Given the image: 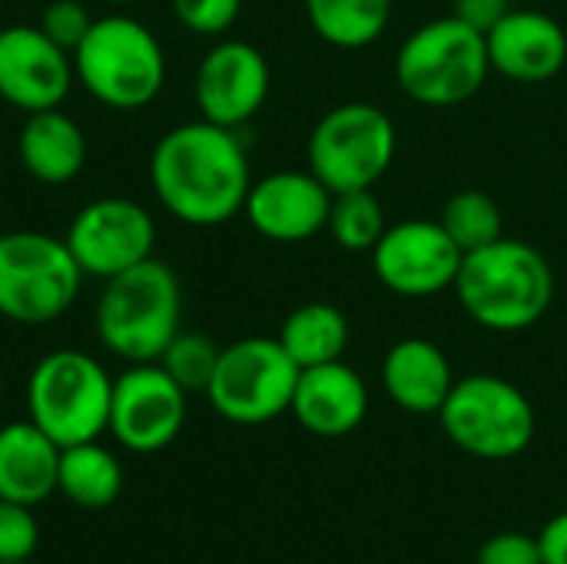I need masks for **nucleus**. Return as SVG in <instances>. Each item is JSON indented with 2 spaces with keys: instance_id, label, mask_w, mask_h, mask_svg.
Masks as SVG:
<instances>
[{
  "instance_id": "36",
  "label": "nucleus",
  "mask_w": 567,
  "mask_h": 564,
  "mask_svg": "<svg viewBox=\"0 0 567 564\" xmlns=\"http://www.w3.org/2000/svg\"><path fill=\"white\" fill-rule=\"evenodd\" d=\"M0 564H33V562H0Z\"/></svg>"
},
{
  "instance_id": "1",
  "label": "nucleus",
  "mask_w": 567,
  "mask_h": 564,
  "mask_svg": "<svg viewBox=\"0 0 567 564\" xmlns=\"http://www.w3.org/2000/svg\"><path fill=\"white\" fill-rule=\"evenodd\" d=\"M150 186L173 219L206 229L243 213L252 170L236 130L199 116L159 136L150 156Z\"/></svg>"
},
{
  "instance_id": "29",
  "label": "nucleus",
  "mask_w": 567,
  "mask_h": 564,
  "mask_svg": "<svg viewBox=\"0 0 567 564\" xmlns=\"http://www.w3.org/2000/svg\"><path fill=\"white\" fill-rule=\"evenodd\" d=\"M93 20L96 17H90V10L80 3V0H50L43 10H40V30L56 43V47H63L70 57H73V50L83 43V37L90 33V27H93Z\"/></svg>"
},
{
  "instance_id": "11",
  "label": "nucleus",
  "mask_w": 567,
  "mask_h": 564,
  "mask_svg": "<svg viewBox=\"0 0 567 564\" xmlns=\"http://www.w3.org/2000/svg\"><path fill=\"white\" fill-rule=\"evenodd\" d=\"M186 399L159 362H133L113 379L106 432L133 455L163 452L186 425Z\"/></svg>"
},
{
  "instance_id": "9",
  "label": "nucleus",
  "mask_w": 567,
  "mask_h": 564,
  "mask_svg": "<svg viewBox=\"0 0 567 564\" xmlns=\"http://www.w3.org/2000/svg\"><path fill=\"white\" fill-rule=\"evenodd\" d=\"M83 269L66 239L40 229L0 236V316L20 326L56 322L80 296Z\"/></svg>"
},
{
  "instance_id": "18",
  "label": "nucleus",
  "mask_w": 567,
  "mask_h": 564,
  "mask_svg": "<svg viewBox=\"0 0 567 564\" xmlns=\"http://www.w3.org/2000/svg\"><path fill=\"white\" fill-rule=\"evenodd\" d=\"M289 412L306 432L319 439H342L365 422L369 386L342 359L326 362V366H309V369H299Z\"/></svg>"
},
{
  "instance_id": "31",
  "label": "nucleus",
  "mask_w": 567,
  "mask_h": 564,
  "mask_svg": "<svg viewBox=\"0 0 567 564\" xmlns=\"http://www.w3.org/2000/svg\"><path fill=\"white\" fill-rule=\"evenodd\" d=\"M475 564H542V548H538V535H525V532H502L492 535L482 548Z\"/></svg>"
},
{
  "instance_id": "20",
  "label": "nucleus",
  "mask_w": 567,
  "mask_h": 564,
  "mask_svg": "<svg viewBox=\"0 0 567 564\" xmlns=\"http://www.w3.org/2000/svg\"><path fill=\"white\" fill-rule=\"evenodd\" d=\"M60 445L27 422H7L0 429V499L37 509L56 492Z\"/></svg>"
},
{
  "instance_id": "6",
  "label": "nucleus",
  "mask_w": 567,
  "mask_h": 564,
  "mask_svg": "<svg viewBox=\"0 0 567 564\" xmlns=\"http://www.w3.org/2000/svg\"><path fill=\"white\" fill-rule=\"evenodd\" d=\"M113 376L90 352L53 349L27 379V419L60 449L93 442L110 425Z\"/></svg>"
},
{
  "instance_id": "13",
  "label": "nucleus",
  "mask_w": 567,
  "mask_h": 564,
  "mask_svg": "<svg viewBox=\"0 0 567 564\" xmlns=\"http://www.w3.org/2000/svg\"><path fill=\"white\" fill-rule=\"evenodd\" d=\"M375 279L402 299H429L449 293L465 253L452 243L439 219L392 223L369 253Z\"/></svg>"
},
{
  "instance_id": "3",
  "label": "nucleus",
  "mask_w": 567,
  "mask_h": 564,
  "mask_svg": "<svg viewBox=\"0 0 567 564\" xmlns=\"http://www.w3.org/2000/svg\"><path fill=\"white\" fill-rule=\"evenodd\" d=\"M183 319L176 273L150 256L146 263L103 283L96 299V339L123 362H159Z\"/></svg>"
},
{
  "instance_id": "35",
  "label": "nucleus",
  "mask_w": 567,
  "mask_h": 564,
  "mask_svg": "<svg viewBox=\"0 0 567 564\" xmlns=\"http://www.w3.org/2000/svg\"><path fill=\"white\" fill-rule=\"evenodd\" d=\"M0 399H3V376H0Z\"/></svg>"
},
{
  "instance_id": "30",
  "label": "nucleus",
  "mask_w": 567,
  "mask_h": 564,
  "mask_svg": "<svg viewBox=\"0 0 567 564\" xmlns=\"http://www.w3.org/2000/svg\"><path fill=\"white\" fill-rule=\"evenodd\" d=\"M176 20L196 37H223L243 13V0H169Z\"/></svg>"
},
{
  "instance_id": "10",
  "label": "nucleus",
  "mask_w": 567,
  "mask_h": 564,
  "mask_svg": "<svg viewBox=\"0 0 567 564\" xmlns=\"http://www.w3.org/2000/svg\"><path fill=\"white\" fill-rule=\"evenodd\" d=\"M299 366L279 339L249 336L223 346L206 399L219 419L233 425H266L289 412Z\"/></svg>"
},
{
  "instance_id": "24",
  "label": "nucleus",
  "mask_w": 567,
  "mask_h": 564,
  "mask_svg": "<svg viewBox=\"0 0 567 564\" xmlns=\"http://www.w3.org/2000/svg\"><path fill=\"white\" fill-rule=\"evenodd\" d=\"M309 27L336 50L372 47L392 20V0H306Z\"/></svg>"
},
{
  "instance_id": "7",
  "label": "nucleus",
  "mask_w": 567,
  "mask_h": 564,
  "mask_svg": "<svg viewBox=\"0 0 567 564\" xmlns=\"http://www.w3.org/2000/svg\"><path fill=\"white\" fill-rule=\"evenodd\" d=\"M442 432L472 459L505 462L522 455L538 435V412L532 399L505 376L472 372L455 379L439 409Z\"/></svg>"
},
{
  "instance_id": "23",
  "label": "nucleus",
  "mask_w": 567,
  "mask_h": 564,
  "mask_svg": "<svg viewBox=\"0 0 567 564\" xmlns=\"http://www.w3.org/2000/svg\"><path fill=\"white\" fill-rule=\"evenodd\" d=\"M56 492L76 509H110L123 492V465L100 439L66 445L60 452Z\"/></svg>"
},
{
  "instance_id": "26",
  "label": "nucleus",
  "mask_w": 567,
  "mask_h": 564,
  "mask_svg": "<svg viewBox=\"0 0 567 564\" xmlns=\"http://www.w3.org/2000/svg\"><path fill=\"white\" fill-rule=\"evenodd\" d=\"M442 229L452 236V243L462 253H475L495 239L505 236V216L502 206L482 193V189H458L445 199L442 216H439Z\"/></svg>"
},
{
  "instance_id": "25",
  "label": "nucleus",
  "mask_w": 567,
  "mask_h": 564,
  "mask_svg": "<svg viewBox=\"0 0 567 564\" xmlns=\"http://www.w3.org/2000/svg\"><path fill=\"white\" fill-rule=\"evenodd\" d=\"M329 236L346 253H372L382 233L389 229L385 206L375 196V189H349L332 196L329 209Z\"/></svg>"
},
{
  "instance_id": "8",
  "label": "nucleus",
  "mask_w": 567,
  "mask_h": 564,
  "mask_svg": "<svg viewBox=\"0 0 567 564\" xmlns=\"http://www.w3.org/2000/svg\"><path fill=\"white\" fill-rule=\"evenodd\" d=\"M395 150L399 130L392 116L369 100H349L319 116L306 143V163L336 196L349 189H375L392 170Z\"/></svg>"
},
{
  "instance_id": "14",
  "label": "nucleus",
  "mask_w": 567,
  "mask_h": 564,
  "mask_svg": "<svg viewBox=\"0 0 567 564\" xmlns=\"http://www.w3.org/2000/svg\"><path fill=\"white\" fill-rule=\"evenodd\" d=\"M272 70L266 53L249 40L213 43L193 76V100L203 120L239 130L269 100Z\"/></svg>"
},
{
  "instance_id": "27",
  "label": "nucleus",
  "mask_w": 567,
  "mask_h": 564,
  "mask_svg": "<svg viewBox=\"0 0 567 564\" xmlns=\"http://www.w3.org/2000/svg\"><path fill=\"white\" fill-rule=\"evenodd\" d=\"M223 346H216L209 336L203 332H176V339L166 346V352L159 356V366L173 376V382L186 392H206L216 362H219Z\"/></svg>"
},
{
  "instance_id": "22",
  "label": "nucleus",
  "mask_w": 567,
  "mask_h": 564,
  "mask_svg": "<svg viewBox=\"0 0 567 564\" xmlns=\"http://www.w3.org/2000/svg\"><path fill=\"white\" fill-rule=\"evenodd\" d=\"M276 339L282 342V349L299 369H309V366H326V362L342 359L352 339V326L339 306L316 299V302L296 306L282 319Z\"/></svg>"
},
{
  "instance_id": "21",
  "label": "nucleus",
  "mask_w": 567,
  "mask_h": 564,
  "mask_svg": "<svg viewBox=\"0 0 567 564\" xmlns=\"http://www.w3.org/2000/svg\"><path fill=\"white\" fill-rule=\"evenodd\" d=\"M17 153L23 170L47 186H63L80 176L86 163V136L73 116H66L60 106L53 110H37L27 113L20 136H17Z\"/></svg>"
},
{
  "instance_id": "5",
  "label": "nucleus",
  "mask_w": 567,
  "mask_h": 564,
  "mask_svg": "<svg viewBox=\"0 0 567 564\" xmlns=\"http://www.w3.org/2000/svg\"><path fill=\"white\" fill-rule=\"evenodd\" d=\"M80 86L110 110H143L166 83V53L156 33L126 13L96 17L73 50Z\"/></svg>"
},
{
  "instance_id": "4",
  "label": "nucleus",
  "mask_w": 567,
  "mask_h": 564,
  "mask_svg": "<svg viewBox=\"0 0 567 564\" xmlns=\"http://www.w3.org/2000/svg\"><path fill=\"white\" fill-rule=\"evenodd\" d=\"M399 90L432 110L468 103L492 73L485 33L458 20L455 13L435 17L415 27L395 53Z\"/></svg>"
},
{
  "instance_id": "32",
  "label": "nucleus",
  "mask_w": 567,
  "mask_h": 564,
  "mask_svg": "<svg viewBox=\"0 0 567 564\" xmlns=\"http://www.w3.org/2000/svg\"><path fill=\"white\" fill-rule=\"evenodd\" d=\"M512 7V0H452V13L482 33H488Z\"/></svg>"
},
{
  "instance_id": "19",
  "label": "nucleus",
  "mask_w": 567,
  "mask_h": 564,
  "mask_svg": "<svg viewBox=\"0 0 567 564\" xmlns=\"http://www.w3.org/2000/svg\"><path fill=\"white\" fill-rule=\"evenodd\" d=\"M455 386L445 349L432 339L409 336L389 346L382 359V389L409 416H439Z\"/></svg>"
},
{
  "instance_id": "12",
  "label": "nucleus",
  "mask_w": 567,
  "mask_h": 564,
  "mask_svg": "<svg viewBox=\"0 0 567 564\" xmlns=\"http://www.w3.org/2000/svg\"><path fill=\"white\" fill-rule=\"evenodd\" d=\"M63 239L76 266L83 269V276L106 283L153 256L156 219L136 199L103 196V199L86 203L73 216Z\"/></svg>"
},
{
  "instance_id": "28",
  "label": "nucleus",
  "mask_w": 567,
  "mask_h": 564,
  "mask_svg": "<svg viewBox=\"0 0 567 564\" xmlns=\"http://www.w3.org/2000/svg\"><path fill=\"white\" fill-rule=\"evenodd\" d=\"M40 545V525L30 505L0 499V562H30Z\"/></svg>"
},
{
  "instance_id": "17",
  "label": "nucleus",
  "mask_w": 567,
  "mask_h": 564,
  "mask_svg": "<svg viewBox=\"0 0 567 564\" xmlns=\"http://www.w3.org/2000/svg\"><path fill=\"white\" fill-rule=\"evenodd\" d=\"M492 73L515 83H545L567 63V30L545 10L512 7L488 33Z\"/></svg>"
},
{
  "instance_id": "2",
  "label": "nucleus",
  "mask_w": 567,
  "mask_h": 564,
  "mask_svg": "<svg viewBox=\"0 0 567 564\" xmlns=\"http://www.w3.org/2000/svg\"><path fill=\"white\" fill-rule=\"evenodd\" d=\"M452 293L478 329L512 336L535 329L548 316L555 302V269L538 246L502 236L465 253Z\"/></svg>"
},
{
  "instance_id": "16",
  "label": "nucleus",
  "mask_w": 567,
  "mask_h": 564,
  "mask_svg": "<svg viewBox=\"0 0 567 564\" xmlns=\"http://www.w3.org/2000/svg\"><path fill=\"white\" fill-rule=\"evenodd\" d=\"M332 189L312 170H276L252 180L243 216L269 243H306L329 226Z\"/></svg>"
},
{
  "instance_id": "34",
  "label": "nucleus",
  "mask_w": 567,
  "mask_h": 564,
  "mask_svg": "<svg viewBox=\"0 0 567 564\" xmlns=\"http://www.w3.org/2000/svg\"><path fill=\"white\" fill-rule=\"evenodd\" d=\"M106 3H133V0H106Z\"/></svg>"
},
{
  "instance_id": "33",
  "label": "nucleus",
  "mask_w": 567,
  "mask_h": 564,
  "mask_svg": "<svg viewBox=\"0 0 567 564\" xmlns=\"http://www.w3.org/2000/svg\"><path fill=\"white\" fill-rule=\"evenodd\" d=\"M542 564H567V512H558L538 535Z\"/></svg>"
},
{
  "instance_id": "15",
  "label": "nucleus",
  "mask_w": 567,
  "mask_h": 564,
  "mask_svg": "<svg viewBox=\"0 0 567 564\" xmlns=\"http://www.w3.org/2000/svg\"><path fill=\"white\" fill-rule=\"evenodd\" d=\"M73 57L40 27L13 23L0 30V100L23 113L53 110L73 86Z\"/></svg>"
}]
</instances>
